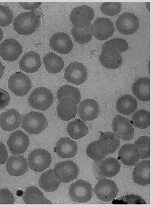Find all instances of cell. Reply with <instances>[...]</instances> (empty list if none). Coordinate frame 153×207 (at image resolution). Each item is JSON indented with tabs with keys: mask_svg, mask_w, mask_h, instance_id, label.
<instances>
[{
	"mask_svg": "<svg viewBox=\"0 0 153 207\" xmlns=\"http://www.w3.org/2000/svg\"><path fill=\"white\" fill-rule=\"evenodd\" d=\"M40 23V19L35 13L25 12L19 14L14 19L13 28L20 35H28L33 33Z\"/></svg>",
	"mask_w": 153,
	"mask_h": 207,
	"instance_id": "cell-1",
	"label": "cell"
},
{
	"mask_svg": "<svg viewBox=\"0 0 153 207\" xmlns=\"http://www.w3.org/2000/svg\"><path fill=\"white\" fill-rule=\"evenodd\" d=\"M48 125L47 120L43 113L31 111L24 115L21 127L30 134H38L44 130Z\"/></svg>",
	"mask_w": 153,
	"mask_h": 207,
	"instance_id": "cell-2",
	"label": "cell"
},
{
	"mask_svg": "<svg viewBox=\"0 0 153 207\" xmlns=\"http://www.w3.org/2000/svg\"><path fill=\"white\" fill-rule=\"evenodd\" d=\"M54 97L51 91L44 87L34 90L29 96L28 102L32 107L42 111L48 109L52 105Z\"/></svg>",
	"mask_w": 153,
	"mask_h": 207,
	"instance_id": "cell-3",
	"label": "cell"
},
{
	"mask_svg": "<svg viewBox=\"0 0 153 207\" xmlns=\"http://www.w3.org/2000/svg\"><path fill=\"white\" fill-rule=\"evenodd\" d=\"M92 191V187L90 183L85 180L79 179L71 185L68 194L72 201L84 203L91 199Z\"/></svg>",
	"mask_w": 153,
	"mask_h": 207,
	"instance_id": "cell-4",
	"label": "cell"
},
{
	"mask_svg": "<svg viewBox=\"0 0 153 207\" xmlns=\"http://www.w3.org/2000/svg\"><path fill=\"white\" fill-rule=\"evenodd\" d=\"M53 171L55 177L61 182L67 183L77 178L79 169L76 163L68 160L55 164Z\"/></svg>",
	"mask_w": 153,
	"mask_h": 207,
	"instance_id": "cell-5",
	"label": "cell"
},
{
	"mask_svg": "<svg viewBox=\"0 0 153 207\" xmlns=\"http://www.w3.org/2000/svg\"><path fill=\"white\" fill-rule=\"evenodd\" d=\"M94 15L92 8L83 5L77 6L72 10L70 15V20L73 26L82 29L91 24Z\"/></svg>",
	"mask_w": 153,
	"mask_h": 207,
	"instance_id": "cell-6",
	"label": "cell"
},
{
	"mask_svg": "<svg viewBox=\"0 0 153 207\" xmlns=\"http://www.w3.org/2000/svg\"><path fill=\"white\" fill-rule=\"evenodd\" d=\"M32 86V82L29 77L20 72L13 74L8 81L9 89L15 95L19 97L26 95Z\"/></svg>",
	"mask_w": 153,
	"mask_h": 207,
	"instance_id": "cell-7",
	"label": "cell"
},
{
	"mask_svg": "<svg viewBox=\"0 0 153 207\" xmlns=\"http://www.w3.org/2000/svg\"><path fill=\"white\" fill-rule=\"evenodd\" d=\"M28 162L31 169L36 172H41L50 166L52 162V157L47 151L36 149L29 154Z\"/></svg>",
	"mask_w": 153,
	"mask_h": 207,
	"instance_id": "cell-8",
	"label": "cell"
},
{
	"mask_svg": "<svg viewBox=\"0 0 153 207\" xmlns=\"http://www.w3.org/2000/svg\"><path fill=\"white\" fill-rule=\"evenodd\" d=\"M119 189L115 182L107 179L99 180L95 185L94 192L97 197L101 201H111L117 196Z\"/></svg>",
	"mask_w": 153,
	"mask_h": 207,
	"instance_id": "cell-9",
	"label": "cell"
},
{
	"mask_svg": "<svg viewBox=\"0 0 153 207\" xmlns=\"http://www.w3.org/2000/svg\"><path fill=\"white\" fill-rule=\"evenodd\" d=\"M115 24L118 30L125 35L134 33L139 28L140 25L138 18L134 14L129 12H125L119 15Z\"/></svg>",
	"mask_w": 153,
	"mask_h": 207,
	"instance_id": "cell-10",
	"label": "cell"
},
{
	"mask_svg": "<svg viewBox=\"0 0 153 207\" xmlns=\"http://www.w3.org/2000/svg\"><path fill=\"white\" fill-rule=\"evenodd\" d=\"M64 78L67 81L75 85L84 83L87 78V72L85 66L81 62H74L65 68Z\"/></svg>",
	"mask_w": 153,
	"mask_h": 207,
	"instance_id": "cell-11",
	"label": "cell"
},
{
	"mask_svg": "<svg viewBox=\"0 0 153 207\" xmlns=\"http://www.w3.org/2000/svg\"><path fill=\"white\" fill-rule=\"evenodd\" d=\"M114 133L119 138L125 141L131 140L134 135V129L129 120L120 115H116L112 122Z\"/></svg>",
	"mask_w": 153,
	"mask_h": 207,
	"instance_id": "cell-12",
	"label": "cell"
},
{
	"mask_svg": "<svg viewBox=\"0 0 153 207\" xmlns=\"http://www.w3.org/2000/svg\"><path fill=\"white\" fill-rule=\"evenodd\" d=\"M114 30L113 22L107 18H97L91 25V30L92 35L100 41L105 40L111 37Z\"/></svg>",
	"mask_w": 153,
	"mask_h": 207,
	"instance_id": "cell-13",
	"label": "cell"
},
{
	"mask_svg": "<svg viewBox=\"0 0 153 207\" xmlns=\"http://www.w3.org/2000/svg\"><path fill=\"white\" fill-rule=\"evenodd\" d=\"M29 143L28 136L20 130H16L11 133L7 141V144L10 152L15 155L24 153L28 147Z\"/></svg>",
	"mask_w": 153,
	"mask_h": 207,
	"instance_id": "cell-14",
	"label": "cell"
},
{
	"mask_svg": "<svg viewBox=\"0 0 153 207\" xmlns=\"http://www.w3.org/2000/svg\"><path fill=\"white\" fill-rule=\"evenodd\" d=\"M22 51L21 45L17 40L12 38L6 39L0 44V56L6 61L16 60Z\"/></svg>",
	"mask_w": 153,
	"mask_h": 207,
	"instance_id": "cell-15",
	"label": "cell"
},
{
	"mask_svg": "<svg viewBox=\"0 0 153 207\" xmlns=\"http://www.w3.org/2000/svg\"><path fill=\"white\" fill-rule=\"evenodd\" d=\"M120 144L119 138L113 133L107 131L102 133L96 140V146L102 154L106 155L115 152Z\"/></svg>",
	"mask_w": 153,
	"mask_h": 207,
	"instance_id": "cell-16",
	"label": "cell"
},
{
	"mask_svg": "<svg viewBox=\"0 0 153 207\" xmlns=\"http://www.w3.org/2000/svg\"><path fill=\"white\" fill-rule=\"evenodd\" d=\"M49 45L54 50L61 54H67L72 50L73 44L69 36L63 32L53 34L49 40Z\"/></svg>",
	"mask_w": 153,
	"mask_h": 207,
	"instance_id": "cell-17",
	"label": "cell"
},
{
	"mask_svg": "<svg viewBox=\"0 0 153 207\" xmlns=\"http://www.w3.org/2000/svg\"><path fill=\"white\" fill-rule=\"evenodd\" d=\"M77 103L72 98L66 96L59 101L57 107L58 116L62 120L67 121L74 118L77 113Z\"/></svg>",
	"mask_w": 153,
	"mask_h": 207,
	"instance_id": "cell-18",
	"label": "cell"
},
{
	"mask_svg": "<svg viewBox=\"0 0 153 207\" xmlns=\"http://www.w3.org/2000/svg\"><path fill=\"white\" fill-rule=\"evenodd\" d=\"M22 116L14 109H11L2 113L0 115V127L8 132L13 131L20 125Z\"/></svg>",
	"mask_w": 153,
	"mask_h": 207,
	"instance_id": "cell-19",
	"label": "cell"
},
{
	"mask_svg": "<svg viewBox=\"0 0 153 207\" xmlns=\"http://www.w3.org/2000/svg\"><path fill=\"white\" fill-rule=\"evenodd\" d=\"M78 109L81 119L85 121H91L97 117L99 113V106L95 100L87 99L80 102Z\"/></svg>",
	"mask_w": 153,
	"mask_h": 207,
	"instance_id": "cell-20",
	"label": "cell"
},
{
	"mask_svg": "<svg viewBox=\"0 0 153 207\" xmlns=\"http://www.w3.org/2000/svg\"><path fill=\"white\" fill-rule=\"evenodd\" d=\"M20 69L27 73L37 72L41 67V62L39 54L34 51L25 54L19 62Z\"/></svg>",
	"mask_w": 153,
	"mask_h": 207,
	"instance_id": "cell-21",
	"label": "cell"
},
{
	"mask_svg": "<svg viewBox=\"0 0 153 207\" xmlns=\"http://www.w3.org/2000/svg\"><path fill=\"white\" fill-rule=\"evenodd\" d=\"M6 168L8 173L11 176L23 175L28 170L27 160L21 155L11 156L6 163Z\"/></svg>",
	"mask_w": 153,
	"mask_h": 207,
	"instance_id": "cell-22",
	"label": "cell"
},
{
	"mask_svg": "<svg viewBox=\"0 0 153 207\" xmlns=\"http://www.w3.org/2000/svg\"><path fill=\"white\" fill-rule=\"evenodd\" d=\"M132 179L135 183L141 186L150 184V161L142 160L136 165L132 173Z\"/></svg>",
	"mask_w": 153,
	"mask_h": 207,
	"instance_id": "cell-23",
	"label": "cell"
},
{
	"mask_svg": "<svg viewBox=\"0 0 153 207\" xmlns=\"http://www.w3.org/2000/svg\"><path fill=\"white\" fill-rule=\"evenodd\" d=\"M118 158L124 165L127 166H132L138 161L140 159L139 152L134 144H125L118 150Z\"/></svg>",
	"mask_w": 153,
	"mask_h": 207,
	"instance_id": "cell-24",
	"label": "cell"
},
{
	"mask_svg": "<svg viewBox=\"0 0 153 207\" xmlns=\"http://www.w3.org/2000/svg\"><path fill=\"white\" fill-rule=\"evenodd\" d=\"M128 47V44L125 40L120 38H114L103 44L101 53L108 56H117L126 51Z\"/></svg>",
	"mask_w": 153,
	"mask_h": 207,
	"instance_id": "cell-25",
	"label": "cell"
},
{
	"mask_svg": "<svg viewBox=\"0 0 153 207\" xmlns=\"http://www.w3.org/2000/svg\"><path fill=\"white\" fill-rule=\"evenodd\" d=\"M56 152L62 158H70L76 154L78 147L76 142L68 137L60 138L56 144Z\"/></svg>",
	"mask_w": 153,
	"mask_h": 207,
	"instance_id": "cell-26",
	"label": "cell"
},
{
	"mask_svg": "<svg viewBox=\"0 0 153 207\" xmlns=\"http://www.w3.org/2000/svg\"><path fill=\"white\" fill-rule=\"evenodd\" d=\"M133 93L140 101L147 102L150 100V79L147 77L140 78L132 86Z\"/></svg>",
	"mask_w": 153,
	"mask_h": 207,
	"instance_id": "cell-27",
	"label": "cell"
},
{
	"mask_svg": "<svg viewBox=\"0 0 153 207\" xmlns=\"http://www.w3.org/2000/svg\"><path fill=\"white\" fill-rule=\"evenodd\" d=\"M116 108L120 113L125 115H129L136 110L137 101L131 95L125 94L120 97L117 100Z\"/></svg>",
	"mask_w": 153,
	"mask_h": 207,
	"instance_id": "cell-28",
	"label": "cell"
},
{
	"mask_svg": "<svg viewBox=\"0 0 153 207\" xmlns=\"http://www.w3.org/2000/svg\"><path fill=\"white\" fill-rule=\"evenodd\" d=\"M23 200L26 204H52L38 188L34 185L27 187L25 190Z\"/></svg>",
	"mask_w": 153,
	"mask_h": 207,
	"instance_id": "cell-29",
	"label": "cell"
},
{
	"mask_svg": "<svg viewBox=\"0 0 153 207\" xmlns=\"http://www.w3.org/2000/svg\"><path fill=\"white\" fill-rule=\"evenodd\" d=\"M45 68L47 72L57 74L60 72L64 66L62 58L56 54L51 52L47 53L43 58Z\"/></svg>",
	"mask_w": 153,
	"mask_h": 207,
	"instance_id": "cell-30",
	"label": "cell"
},
{
	"mask_svg": "<svg viewBox=\"0 0 153 207\" xmlns=\"http://www.w3.org/2000/svg\"><path fill=\"white\" fill-rule=\"evenodd\" d=\"M60 184L61 182L55 177L53 169H51L43 173L39 179V186L47 192L55 191Z\"/></svg>",
	"mask_w": 153,
	"mask_h": 207,
	"instance_id": "cell-31",
	"label": "cell"
},
{
	"mask_svg": "<svg viewBox=\"0 0 153 207\" xmlns=\"http://www.w3.org/2000/svg\"><path fill=\"white\" fill-rule=\"evenodd\" d=\"M69 136L74 140L80 139L86 135L88 129L85 122L80 119H76L70 122L66 127Z\"/></svg>",
	"mask_w": 153,
	"mask_h": 207,
	"instance_id": "cell-32",
	"label": "cell"
},
{
	"mask_svg": "<svg viewBox=\"0 0 153 207\" xmlns=\"http://www.w3.org/2000/svg\"><path fill=\"white\" fill-rule=\"evenodd\" d=\"M120 167V164L116 158L109 157L101 162L100 170L103 176L107 177H111L116 176L119 173Z\"/></svg>",
	"mask_w": 153,
	"mask_h": 207,
	"instance_id": "cell-33",
	"label": "cell"
},
{
	"mask_svg": "<svg viewBox=\"0 0 153 207\" xmlns=\"http://www.w3.org/2000/svg\"><path fill=\"white\" fill-rule=\"evenodd\" d=\"M91 24L87 26L79 29L73 26L71 29V34L75 41L78 43L83 45L88 43L92 38L91 30Z\"/></svg>",
	"mask_w": 153,
	"mask_h": 207,
	"instance_id": "cell-34",
	"label": "cell"
},
{
	"mask_svg": "<svg viewBox=\"0 0 153 207\" xmlns=\"http://www.w3.org/2000/svg\"><path fill=\"white\" fill-rule=\"evenodd\" d=\"M132 119L134 125L140 129H145L150 124V113L148 111L140 109L132 114Z\"/></svg>",
	"mask_w": 153,
	"mask_h": 207,
	"instance_id": "cell-35",
	"label": "cell"
},
{
	"mask_svg": "<svg viewBox=\"0 0 153 207\" xmlns=\"http://www.w3.org/2000/svg\"><path fill=\"white\" fill-rule=\"evenodd\" d=\"M68 96L74 99L77 104L80 102L81 95L78 89L69 85H64L61 87L57 90V98L59 101L62 98Z\"/></svg>",
	"mask_w": 153,
	"mask_h": 207,
	"instance_id": "cell-36",
	"label": "cell"
},
{
	"mask_svg": "<svg viewBox=\"0 0 153 207\" xmlns=\"http://www.w3.org/2000/svg\"><path fill=\"white\" fill-rule=\"evenodd\" d=\"M138 149L140 158L146 159L150 156V137L147 136H141L135 141L134 144Z\"/></svg>",
	"mask_w": 153,
	"mask_h": 207,
	"instance_id": "cell-37",
	"label": "cell"
},
{
	"mask_svg": "<svg viewBox=\"0 0 153 207\" xmlns=\"http://www.w3.org/2000/svg\"><path fill=\"white\" fill-rule=\"evenodd\" d=\"M99 60L102 65L104 67L110 69H116L122 64V57L120 55L108 56L101 53Z\"/></svg>",
	"mask_w": 153,
	"mask_h": 207,
	"instance_id": "cell-38",
	"label": "cell"
},
{
	"mask_svg": "<svg viewBox=\"0 0 153 207\" xmlns=\"http://www.w3.org/2000/svg\"><path fill=\"white\" fill-rule=\"evenodd\" d=\"M100 10L104 14L109 16L118 15L121 8L120 3L118 2H104L101 6Z\"/></svg>",
	"mask_w": 153,
	"mask_h": 207,
	"instance_id": "cell-39",
	"label": "cell"
},
{
	"mask_svg": "<svg viewBox=\"0 0 153 207\" xmlns=\"http://www.w3.org/2000/svg\"><path fill=\"white\" fill-rule=\"evenodd\" d=\"M13 18L12 11L7 6L0 5V26L7 27L11 24Z\"/></svg>",
	"mask_w": 153,
	"mask_h": 207,
	"instance_id": "cell-40",
	"label": "cell"
},
{
	"mask_svg": "<svg viewBox=\"0 0 153 207\" xmlns=\"http://www.w3.org/2000/svg\"><path fill=\"white\" fill-rule=\"evenodd\" d=\"M86 153L88 157L95 161L102 160L107 155L102 154L98 149L96 146V140L92 142L88 145Z\"/></svg>",
	"mask_w": 153,
	"mask_h": 207,
	"instance_id": "cell-41",
	"label": "cell"
},
{
	"mask_svg": "<svg viewBox=\"0 0 153 207\" xmlns=\"http://www.w3.org/2000/svg\"><path fill=\"white\" fill-rule=\"evenodd\" d=\"M15 201L12 192L7 188L0 189V204H13Z\"/></svg>",
	"mask_w": 153,
	"mask_h": 207,
	"instance_id": "cell-42",
	"label": "cell"
},
{
	"mask_svg": "<svg viewBox=\"0 0 153 207\" xmlns=\"http://www.w3.org/2000/svg\"><path fill=\"white\" fill-rule=\"evenodd\" d=\"M10 100V96L8 92L0 88V110L7 106Z\"/></svg>",
	"mask_w": 153,
	"mask_h": 207,
	"instance_id": "cell-43",
	"label": "cell"
},
{
	"mask_svg": "<svg viewBox=\"0 0 153 207\" xmlns=\"http://www.w3.org/2000/svg\"><path fill=\"white\" fill-rule=\"evenodd\" d=\"M8 157V153L6 146L0 141V165L4 164Z\"/></svg>",
	"mask_w": 153,
	"mask_h": 207,
	"instance_id": "cell-44",
	"label": "cell"
},
{
	"mask_svg": "<svg viewBox=\"0 0 153 207\" xmlns=\"http://www.w3.org/2000/svg\"><path fill=\"white\" fill-rule=\"evenodd\" d=\"M20 5L25 10H32L39 8L42 4L41 2H19Z\"/></svg>",
	"mask_w": 153,
	"mask_h": 207,
	"instance_id": "cell-45",
	"label": "cell"
},
{
	"mask_svg": "<svg viewBox=\"0 0 153 207\" xmlns=\"http://www.w3.org/2000/svg\"><path fill=\"white\" fill-rule=\"evenodd\" d=\"M5 69V66L0 61V79L2 78Z\"/></svg>",
	"mask_w": 153,
	"mask_h": 207,
	"instance_id": "cell-46",
	"label": "cell"
},
{
	"mask_svg": "<svg viewBox=\"0 0 153 207\" xmlns=\"http://www.w3.org/2000/svg\"><path fill=\"white\" fill-rule=\"evenodd\" d=\"M3 32L2 29L0 27V41H1L3 38Z\"/></svg>",
	"mask_w": 153,
	"mask_h": 207,
	"instance_id": "cell-47",
	"label": "cell"
},
{
	"mask_svg": "<svg viewBox=\"0 0 153 207\" xmlns=\"http://www.w3.org/2000/svg\"></svg>",
	"mask_w": 153,
	"mask_h": 207,
	"instance_id": "cell-48",
	"label": "cell"
}]
</instances>
